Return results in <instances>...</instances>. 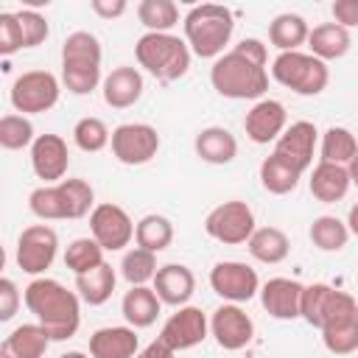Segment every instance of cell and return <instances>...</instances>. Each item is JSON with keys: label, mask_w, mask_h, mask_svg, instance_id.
<instances>
[{"label": "cell", "mask_w": 358, "mask_h": 358, "mask_svg": "<svg viewBox=\"0 0 358 358\" xmlns=\"http://www.w3.org/2000/svg\"><path fill=\"white\" fill-rule=\"evenodd\" d=\"M266 45L255 36L241 39L232 50L218 56L210 67V84L218 95L232 101H260L268 90Z\"/></svg>", "instance_id": "cell-1"}, {"label": "cell", "mask_w": 358, "mask_h": 358, "mask_svg": "<svg viewBox=\"0 0 358 358\" xmlns=\"http://www.w3.org/2000/svg\"><path fill=\"white\" fill-rule=\"evenodd\" d=\"M25 308L48 330L50 341H67L78 333L81 324V296L67 291L59 280L36 277L25 285Z\"/></svg>", "instance_id": "cell-2"}, {"label": "cell", "mask_w": 358, "mask_h": 358, "mask_svg": "<svg viewBox=\"0 0 358 358\" xmlns=\"http://www.w3.org/2000/svg\"><path fill=\"white\" fill-rule=\"evenodd\" d=\"M235 31V17L227 6L201 3L193 6L185 17V42L190 53L199 59H218L224 56V48L229 45Z\"/></svg>", "instance_id": "cell-3"}, {"label": "cell", "mask_w": 358, "mask_h": 358, "mask_svg": "<svg viewBox=\"0 0 358 358\" xmlns=\"http://www.w3.org/2000/svg\"><path fill=\"white\" fill-rule=\"evenodd\" d=\"M101 42L90 31H73L62 45V81L73 95H90L101 84Z\"/></svg>", "instance_id": "cell-4"}, {"label": "cell", "mask_w": 358, "mask_h": 358, "mask_svg": "<svg viewBox=\"0 0 358 358\" xmlns=\"http://www.w3.org/2000/svg\"><path fill=\"white\" fill-rule=\"evenodd\" d=\"M137 64L159 81H176L190 70V48L173 34H143L134 45Z\"/></svg>", "instance_id": "cell-5"}, {"label": "cell", "mask_w": 358, "mask_h": 358, "mask_svg": "<svg viewBox=\"0 0 358 358\" xmlns=\"http://www.w3.org/2000/svg\"><path fill=\"white\" fill-rule=\"evenodd\" d=\"M271 76L277 84L288 87L296 95H319L327 81H330V70L327 62L316 59L313 53H302V50H291V53H280L271 62Z\"/></svg>", "instance_id": "cell-6"}, {"label": "cell", "mask_w": 358, "mask_h": 358, "mask_svg": "<svg viewBox=\"0 0 358 358\" xmlns=\"http://www.w3.org/2000/svg\"><path fill=\"white\" fill-rule=\"evenodd\" d=\"M299 316L310 327L324 330L336 322L358 316V302L347 291H338L327 282H313V285H305V291H302V313Z\"/></svg>", "instance_id": "cell-7"}, {"label": "cell", "mask_w": 358, "mask_h": 358, "mask_svg": "<svg viewBox=\"0 0 358 358\" xmlns=\"http://www.w3.org/2000/svg\"><path fill=\"white\" fill-rule=\"evenodd\" d=\"M255 213L246 201H224L218 207H213L204 218V232L210 238H215L218 243H227V246H238V243H246L255 232Z\"/></svg>", "instance_id": "cell-8"}, {"label": "cell", "mask_w": 358, "mask_h": 358, "mask_svg": "<svg viewBox=\"0 0 358 358\" xmlns=\"http://www.w3.org/2000/svg\"><path fill=\"white\" fill-rule=\"evenodd\" d=\"M59 78L48 70H28L11 84V106L22 115H39L56 106L59 101Z\"/></svg>", "instance_id": "cell-9"}, {"label": "cell", "mask_w": 358, "mask_h": 358, "mask_svg": "<svg viewBox=\"0 0 358 358\" xmlns=\"http://www.w3.org/2000/svg\"><path fill=\"white\" fill-rule=\"evenodd\" d=\"M210 288L232 305L249 302L260 294V277L252 266L241 260H221L210 268Z\"/></svg>", "instance_id": "cell-10"}, {"label": "cell", "mask_w": 358, "mask_h": 358, "mask_svg": "<svg viewBox=\"0 0 358 358\" xmlns=\"http://www.w3.org/2000/svg\"><path fill=\"white\" fill-rule=\"evenodd\" d=\"M56 252H59V235L48 224L25 227L17 238V266L25 274L39 277L45 268L53 266Z\"/></svg>", "instance_id": "cell-11"}, {"label": "cell", "mask_w": 358, "mask_h": 358, "mask_svg": "<svg viewBox=\"0 0 358 358\" xmlns=\"http://www.w3.org/2000/svg\"><path fill=\"white\" fill-rule=\"evenodd\" d=\"M112 157L123 165H145L159 151V134L148 123H120L112 131Z\"/></svg>", "instance_id": "cell-12"}, {"label": "cell", "mask_w": 358, "mask_h": 358, "mask_svg": "<svg viewBox=\"0 0 358 358\" xmlns=\"http://www.w3.org/2000/svg\"><path fill=\"white\" fill-rule=\"evenodd\" d=\"M134 227L137 224L129 218V213L120 204H112V201L95 204V210L90 213V232L103 246V252L126 249L134 238Z\"/></svg>", "instance_id": "cell-13"}, {"label": "cell", "mask_w": 358, "mask_h": 358, "mask_svg": "<svg viewBox=\"0 0 358 358\" xmlns=\"http://www.w3.org/2000/svg\"><path fill=\"white\" fill-rule=\"evenodd\" d=\"M210 333H213V338L221 350L235 352V350H243L246 344H252L255 322L241 305L224 302L221 308H215V313L210 319Z\"/></svg>", "instance_id": "cell-14"}, {"label": "cell", "mask_w": 358, "mask_h": 358, "mask_svg": "<svg viewBox=\"0 0 358 358\" xmlns=\"http://www.w3.org/2000/svg\"><path fill=\"white\" fill-rule=\"evenodd\" d=\"M207 333H210V322H207L204 310L193 308V305H182L162 324L159 341H165L173 352H182V350H190V347L201 344L207 338Z\"/></svg>", "instance_id": "cell-15"}, {"label": "cell", "mask_w": 358, "mask_h": 358, "mask_svg": "<svg viewBox=\"0 0 358 358\" xmlns=\"http://www.w3.org/2000/svg\"><path fill=\"white\" fill-rule=\"evenodd\" d=\"M31 168L45 185H59L70 168V151L59 134H36L31 145Z\"/></svg>", "instance_id": "cell-16"}, {"label": "cell", "mask_w": 358, "mask_h": 358, "mask_svg": "<svg viewBox=\"0 0 358 358\" xmlns=\"http://www.w3.org/2000/svg\"><path fill=\"white\" fill-rule=\"evenodd\" d=\"M288 129V115L285 106L274 98H260L243 117V131L252 143L257 145H268L277 143L280 134Z\"/></svg>", "instance_id": "cell-17"}, {"label": "cell", "mask_w": 358, "mask_h": 358, "mask_svg": "<svg viewBox=\"0 0 358 358\" xmlns=\"http://www.w3.org/2000/svg\"><path fill=\"white\" fill-rule=\"evenodd\" d=\"M302 291L305 285L291 277H271L260 285V305L274 319H299L302 313Z\"/></svg>", "instance_id": "cell-18"}, {"label": "cell", "mask_w": 358, "mask_h": 358, "mask_svg": "<svg viewBox=\"0 0 358 358\" xmlns=\"http://www.w3.org/2000/svg\"><path fill=\"white\" fill-rule=\"evenodd\" d=\"M316 126L310 123V120H296V123H291L282 134H280V140L274 143V154L277 157H282V159H288L296 171H308L310 165H313V148H316Z\"/></svg>", "instance_id": "cell-19"}, {"label": "cell", "mask_w": 358, "mask_h": 358, "mask_svg": "<svg viewBox=\"0 0 358 358\" xmlns=\"http://www.w3.org/2000/svg\"><path fill=\"white\" fill-rule=\"evenodd\" d=\"M154 291L157 296L162 299V305H173V308H182L187 305V299L193 296L196 291V277L187 266L182 263H165L157 268V277H154Z\"/></svg>", "instance_id": "cell-20"}, {"label": "cell", "mask_w": 358, "mask_h": 358, "mask_svg": "<svg viewBox=\"0 0 358 358\" xmlns=\"http://www.w3.org/2000/svg\"><path fill=\"white\" fill-rule=\"evenodd\" d=\"M140 338L134 327H101L90 336V355L92 358H137Z\"/></svg>", "instance_id": "cell-21"}, {"label": "cell", "mask_w": 358, "mask_h": 358, "mask_svg": "<svg viewBox=\"0 0 358 358\" xmlns=\"http://www.w3.org/2000/svg\"><path fill=\"white\" fill-rule=\"evenodd\" d=\"M143 98V73L137 67H115L103 78V101L112 109H129Z\"/></svg>", "instance_id": "cell-22"}, {"label": "cell", "mask_w": 358, "mask_h": 358, "mask_svg": "<svg viewBox=\"0 0 358 358\" xmlns=\"http://www.w3.org/2000/svg\"><path fill=\"white\" fill-rule=\"evenodd\" d=\"M48 347H50V336L39 322L20 324L3 338L0 358H42Z\"/></svg>", "instance_id": "cell-23"}, {"label": "cell", "mask_w": 358, "mask_h": 358, "mask_svg": "<svg viewBox=\"0 0 358 358\" xmlns=\"http://www.w3.org/2000/svg\"><path fill=\"white\" fill-rule=\"evenodd\" d=\"M196 157L210 162V165H229L238 157V140L229 129L224 126H207L196 134L193 140Z\"/></svg>", "instance_id": "cell-24"}, {"label": "cell", "mask_w": 358, "mask_h": 358, "mask_svg": "<svg viewBox=\"0 0 358 358\" xmlns=\"http://www.w3.org/2000/svg\"><path fill=\"white\" fill-rule=\"evenodd\" d=\"M159 308H162V299L148 285H131L120 302V313L129 322V327H134V330L151 327L159 316Z\"/></svg>", "instance_id": "cell-25"}, {"label": "cell", "mask_w": 358, "mask_h": 358, "mask_svg": "<svg viewBox=\"0 0 358 358\" xmlns=\"http://www.w3.org/2000/svg\"><path fill=\"white\" fill-rule=\"evenodd\" d=\"M352 179H350V168L347 165H336V162H319L310 173V193L313 199H319L322 204H336L347 196Z\"/></svg>", "instance_id": "cell-26"}, {"label": "cell", "mask_w": 358, "mask_h": 358, "mask_svg": "<svg viewBox=\"0 0 358 358\" xmlns=\"http://www.w3.org/2000/svg\"><path fill=\"white\" fill-rule=\"evenodd\" d=\"M352 45V36L347 28L336 25V22H322L310 31L308 36V48L316 59L322 62H333V59H341Z\"/></svg>", "instance_id": "cell-27"}, {"label": "cell", "mask_w": 358, "mask_h": 358, "mask_svg": "<svg viewBox=\"0 0 358 358\" xmlns=\"http://www.w3.org/2000/svg\"><path fill=\"white\" fill-rule=\"evenodd\" d=\"M310 36V28L305 22V17L299 14H277L268 25V42L280 50V53H291V50H299Z\"/></svg>", "instance_id": "cell-28"}, {"label": "cell", "mask_w": 358, "mask_h": 358, "mask_svg": "<svg viewBox=\"0 0 358 358\" xmlns=\"http://www.w3.org/2000/svg\"><path fill=\"white\" fill-rule=\"evenodd\" d=\"M246 246H249V255L255 260L268 263V266L282 263L291 252V241L280 227H257L252 232V238L246 241Z\"/></svg>", "instance_id": "cell-29"}, {"label": "cell", "mask_w": 358, "mask_h": 358, "mask_svg": "<svg viewBox=\"0 0 358 358\" xmlns=\"http://www.w3.org/2000/svg\"><path fill=\"white\" fill-rule=\"evenodd\" d=\"M299 179H302V171H296L288 159L277 157L274 151L260 162V185L274 196H285V193L296 190Z\"/></svg>", "instance_id": "cell-30"}, {"label": "cell", "mask_w": 358, "mask_h": 358, "mask_svg": "<svg viewBox=\"0 0 358 358\" xmlns=\"http://www.w3.org/2000/svg\"><path fill=\"white\" fill-rule=\"evenodd\" d=\"M115 282H117L115 268L109 263H101L98 268L76 277V291H78L81 302H87V305H103L112 296Z\"/></svg>", "instance_id": "cell-31"}, {"label": "cell", "mask_w": 358, "mask_h": 358, "mask_svg": "<svg viewBox=\"0 0 358 358\" xmlns=\"http://www.w3.org/2000/svg\"><path fill=\"white\" fill-rule=\"evenodd\" d=\"M134 241L140 249H148V252H162L173 243V224L165 218V215H157V213H148L137 221L134 227Z\"/></svg>", "instance_id": "cell-32"}, {"label": "cell", "mask_w": 358, "mask_h": 358, "mask_svg": "<svg viewBox=\"0 0 358 358\" xmlns=\"http://www.w3.org/2000/svg\"><path fill=\"white\" fill-rule=\"evenodd\" d=\"M308 235L319 252H341L350 241V227L336 215H319L313 218Z\"/></svg>", "instance_id": "cell-33"}, {"label": "cell", "mask_w": 358, "mask_h": 358, "mask_svg": "<svg viewBox=\"0 0 358 358\" xmlns=\"http://www.w3.org/2000/svg\"><path fill=\"white\" fill-rule=\"evenodd\" d=\"M358 154V140L350 129L344 126H330L322 134V162H336V165H350Z\"/></svg>", "instance_id": "cell-34"}, {"label": "cell", "mask_w": 358, "mask_h": 358, "mask_svg": "<svg viewBox=\"0 0 358 358\" xmlns=\"http://www.w3.org/2000/svg\"><path fill=\"white\" fill-rule=\"evenodd\" d=\"M137 20L148 28V34H171L179 22V8L173 0H143L137 6Z\"/></svg>", "instance_id": "cell-35"}, {"label": "cell", "mask_w": 358, "mask_h": 358, "mask_svg": "<svg viewBox=\"0 0 358 358\" xmlns=\"http://www.w3.org/2000/svg\"><path fill=\"white\" fill-rule=\"evenodd\" d=\"M103 260V246L95 241V238H76L67 252H64V266L78 277V274H87L92 268H98Z\"/></svg>", "instance_id": "cell-36"}, {"label": "cell", "mask_w": 358, "mask_h": 358, "mask_svg": "<svg viewBox=\"0 0 358 358\" xmlns=\"http://www.w3.org/2000/svg\"><path fill=\"white\" fill-rule=\"evenodd\" d=\"M59 190L64 196V207H67V218H84L95 210V190L90 182L84 179H62Z\"/></svg>", "instance_id": "cell-37"}, {"label": "cell", "mask_w": 358, "mask_h": 358, "mask_svg": "<svg viewBox=\"0 0 358 358\" xmlns=\"http://www.w3.org/2000/svg\"><path fill=\"white\" fill-rule=\"evenodd\" d=\"M28 207L42 221H64L67 218V207H64V196H62L59 185H42V187H36L28 196Z\"/></svg>", "instance_id": "cell-38"}, {"label": "cell", "mask_w": 358, "mask_h": 358, "mask_svg": "<svg viewBox=\"0 0 358 358\" xmlns=\"http://www.w3.org/2000/svg\"><path fill=\"white\" fill-rule=\"evenodd\" d=\"M120 274L129 285H145L148 280L157 277V255L148 252V249H129L123 255V263H120Z\"/></svg>", "instance_id": "cell-39"}, {"label": "cell", "mask_w": 358, "mask_h": 358, "mask_svg": "<svg viewBox=\"0 0 358 358\" xmlns=\"http://www.w3.org/2000/svg\"><path fill=\"white\" fill-rule=\"evenodd\" d=\"M73 140L81 151L95 154V151H103L112 143V131L106 129V123L101 117H81L73 126Z\"/></svg>", "instance_id": "cell-40"}, {"label": "cell", "mask_w": 358, "mask_h": 358, "mask_svg": "<svg viewBox=\"0 0 358 358\" xmlns=\"http://www.w3.org/2000/svg\"><path fill=\"white\" fill-rule=\"evenodd\" d=\"M322 341L333 355H350L358 350V316L336 322L322 330Z\"/></svg>", "instance_id": "cell-41"}, {"label": "cell", "mask_w": 358, "mask_h": 358, "mask_svg": "<svg viewBox=\"0 0 358 358\" xmlns=\"http://www.w3.org/2000/svg\"><path fill=\"white\" fill-rule=\"evenodd\" d=\"M34 123L25 115H3L0 117V145L8 151H20L34 145Z\"/></svg>", "instance_id": "cell-42"}, {"label": "cell", "mask_w": 358, "mask_h": 358, "mask_svg": "<svg viewBox=\"0 0 358 358\" xmlns=\"http://www.w3.org/2000/svg\"><path fill=\"white\" fill-rule=\"evenodd\" d=\"M17 20H20L22 45H25V48H36V45H42V42L48 39L50 28H48V20H45L39 11H34V8H22V11H17Z\"/></svg>", "instance_id": "cell-43"}, {"label": "cell", "mask_w": 358, "mask_h": 358, "mask_svg": "<svg viewBox=\"0 0 358 358\" xmlns=\"http://www.w3.org/2000/svg\"><path fill=\"white\" fill-rule=\"evenodd\" d=\"M22 31H20V20L17 14L11 11H3L0 14V53L3 56H11L17 50H22Z\"/></svg>", "instance_id": "cell-44"}, {"label": "cell", "mask_w": 358, "mask_h": 358, "mask_svg": "<svg viewBox=\"0 0 358 358\" xmlns=\"http://www.w3.org/2000/svg\"><path fill=\"white\" fill-rule=\"evenodd\" d=\"M20 308V291H17V282L11 277H3L0 280V322H8L14 319Z\"/></svg>", "instance_id": "cell-45"}, {"label": "cell", "mask_w": 358, "mask_h": 358, "mask_svg": "<svg viewBox=\"0 0 358 358\" xmlns=\"http://www.w3.org/2000/svg\"><path fill=\"white\" fill-rule=\"evenodd\" d=\"M330 14H333L336 25H341V28L350 31V28L358 25V0H336L330 6Z\"/></svg>", "instance_id": "cell-46"}, {"label": "cell", "mask_w": 358, "mask_h": 358, "mask_svg": "<svg viewBox=\"0 0 358 358\" xmlns=\"http://www.w3.org/2000/svg\"><path fill=\"white\" fill-rule=\"evenodd\" d=\"M90 8L103 20H117L120 14H126L129 6H126V0H92Z\"/></svg>", "instance_id": "cell-47"}, {"label": "cell", "mask_w": 358, "mask_h": 358, "mask_svg": "<svg viewBox=\"0 0 358 358\" xmlns=\"http://www.w3.org/2000/svg\"><path fill=\"white\" fill-rule=\"evenodd\" d=\"M137 358H176V352H173L165 341L157 338V341H151L148 347H143V350L137 352Z\"/></svg>", "instance_id": "cell-48"}, {"label": "cell", "mask_w": 358, "mask_h": 358, "mask_svg": "<svg viewBox=\"0 0 358 358\" xmlns=\"http://www.w3.org/2000/svg\"><path fill=\"white\" fill-rule=\"evenodd\" d=\"M347 227H350V232H352V235H358V204H352V207H350Z\"/></svg>", "instance_id": "cell-49"}, {"label": "cell", "mask_w": 358, "mask_h": 358, "mask_svg": "<svg viewBox=\"0 0 358 358\" xmlns=\"http://www.w3.org/2000/svg\"><path fill=\"white\" fill-rule=\"evenodd\" d=\"M347 168H350V179H352V185L358 187V154H355V159H352Z\"/></svg>", "instance_id": "cell-50"}, {"label": "cell", "mask_w": 358, "mask_h": 358, "mask_svg": "<svg viewBox=\"0 0 358 358\" xmlns=\"http://www.w3.org/2000/svg\"><path fill=\"white\" fill-rule=\"evenodd\" d=\"M59 358H92V355H84V352L73 350V352H64V355H59Z\"/></svg>", "instance_id": "cell-51"}]
</instances>
